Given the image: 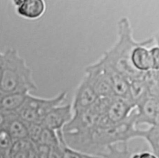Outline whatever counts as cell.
Returning a JSON list of instances; mask_svg holds the SVG:
<instances>
[{"mask_svg":"<svg viewBox=\"0 0 159 158\" xmlns=\"http://www.w3.org/2000/svg\"><path fill=\"white\" fill-rule=\"evenodd\" d=\"M13 139L9 133L3 129L0 131V149L9 152L13 144Z\"/></svg>","mask_w":159,"mask_h":158,"instance_id":"cell-18","label":"cell"},{"mask_svg":"<svg viewBox=\"0 0 159 158\" xmlns=\"http://www.w3.org/2000/svg\"><path fill=\"white\" fill-rule=\"evenodd\" d=\"M4 129L9 133L13 141L28 139L27 123L21 120L16 113H8Z\"/></svg>","mask_w":159,"mask_h":158,"instance_id":"cell-12","label":"cell"},{"mask_svg":"<svg viewBox=\"0 0 159 158\" xmlns=\"http://www.w3.org/2000/svg\"><path fill=\"white\" fill-rule=\"evenodd\" d=\"M17 14L25 19L35 20L41 17L45 12L46 5L43 0H14Z\"/></svg>","mask_w":159,"mask_h":158,"instance_id":"cell-8","label":"cell"},{"mask_svg":"<svg viewBox=\"0 0 159 158\" xmlns=\"http://www.w3.org/2000/svg\"><path fill=\"white\" fill-rule=\"evenodd\" d=\"M132 152L128 143H121L109 146L105 154V158H130Z\"/></svg>","mask_w":159,"mask_h":158,"instance_id":"cell-15","label":"cell"},{"mask_svg":"<svg viewBox=\"0 0 159 158\" xmlns=\"http://www.w3.org/2000/svg\"><path fill=\"white\" fill-rule=\"evenodd\" d=\"M2 53L0 51V58H1V55H2Z\"/></svg>","mask_w":159,"mask_h":158,"instance_id":"cell-22","label":"cell"},{"mask_svg":"<svg viewBox=\"0 0 159 158\" xmlns=\"http://www.w3.org/2000/svg\"><path fill=\"white\" fill-rule=\"evenodd\" d=\"M97 61L102 66L108 76L112 84L114 95L127 98L130 83L128 79L112 67L102 63L99 59Z\"/></svg>","mask_w":159,"mask_h":158,"instance_id":"cell-10","label":"cell"},{"mask_svg":"<svg viewBox=\"0 0 159 158\" xmlns=\"http://www.w3.org/2000/svg\"><path fill=\"white\" fill-rule=\"evenodd\" d=\"M117 33L115 43L103 53L99 60L117 70L129 82L144 76L146 72H139L134 68L131 57L134 49L147 43L148 38L142 41L135 40L130 20L127 17H122L118 20Z\"/></svg>","mask_w":159,"mask_h":158,"instance_id":"cell-1","label":"cell"},{"mask_svg":"<svg viewBox=\"0 0 159 158\" xmlns=\"http://www.w3.org/2000/svg\"><path fill=\"white\" fill-rule=\"evenodd\" d=\"M29 94L0 92V112L16 113L24 103Z\"/></svg>","mask_w":159,"mask_h":158,"instance_id":"cell-11","label":"cell"},{"mask_svg":"<svg viewBox=\"0 0 159 158\" xmlns=\"http://www.w3.org/2000/svg\"><path fill=\"white\" fill-rule=\"evenodd\" d=\"M99 98L111 97L114 95L111 81L100 64L96 61L85 69Z\"/></svg>","mask_w":159,"mask_h":158,"instance_id":"cell-5","label":"cell"},{"mask_svg":"<svg viewBox=\"0 0 159 158\" xmlns=\"http://www.w3.org/2000/svg\"><path fill=\"white\" fill-rule=\"evenodd\" d=\"M66 95V91L61 92L51 98H42L29 94L24 103L16 113L27 124L40 123L44 115L55 107L61 105Z\"/></svg>","mask_w":159,"mask_h":158,"instance_id":"cell-3","label":"cell"},{"mask_svg":"<svg viewBox=\"0 0 159 158\" xmlns=\"http://www.w3.org/2000/svg\"><path fill=\"white\" fill-rule=\"evenodd\" d=\"M62 150V157L63 158H105L104 156L91 155L86 153H84L68 146L64 141L63 138L61 130L57 131Z\"/></svg>","mask_w":159,"mask_h":158,"instance_id":"cell-14","label":"cell"},{"mask_svg":"<svg viewBox=\"0 0 159 158\" xmlns=\"http://www.w3.org/2000/svg\"><path fill=\"white\" fill-rule=\"evenodd\" d=\"M154 44L153 37L148 38L147 43L136 47L132 55L131 61L134 68L141 72H147L152 69V58L148 46Z\"/></svg>","mask_w":159,"mask_h":158,"instance_id":"cell-9","label":"cell"},{"mask_svg":"<svg viewBox=\"0 0 159 158\" xmlns=\"http://www.w3.org/2000/svg\"><path fill=\"white\" fill-rule=\"evenodd\" d=\"M37 90L31 68L14 48L0 58V92L30 94Z\"/></svg>","mask_w":159,"mask_h":158,"instance_id":"cell-2","label":"cell"},{"mask_svg":"<svg viewBox=\"0 0 159 158\" xmlns=\"http://www.w3.org/2000/svg\"><path fill=\"white\" fill-rule=\"evenodd\" d=\"M135 108L127 98L114 95L110 98L106 111L96 126L106 127L120 123L127 119Z\"/></svg>","mask_w":159,"mask_h":158,"instance_id":"cell-4","label":"cell"},{"mask_svg":"<svg viewBox=\"0 0 159 158\" xmlns=\"http://www.w3.org/2000/svg\"><path fill=\"white\" fill-rule=\"evenodd\" d=\"M0 158H9V152L0 149Z\"/></svg>","mask_w":159,"mask_h":158,"instance_id":"cell-21","label":"cell"},{"mask_svg":"<svg viewBox=\"0 0 159 158\" xmlns=\"http://www.w3.org/2000/svg\"><path fill=\"white\" fill-rule=\"evenodd\" d=\"M28 125V139L34 144H37L40 139V137L43 126L40 123H29Z\"/></svg>","mask_w":159,"mask_h":158,"instance_id":"cell-17","label":"cell"},{"mask_svg":"<svg viewBox=\"0 0 159 158\" xmlns=\"http://www.w3.org/2000/svg\"><path fill=\"white\" fill-rule=\"evenodd\" d=\"M99 99L89 77L85 74L75 94L72 111L85 110L93 105Z\"/></svg>","mask_w":159,"mask_h":158,"instance_id":"cell-6","label":"cell"},{"mask_svg":"<svg viewBox=\"0 0 159 158\" xmlns=\"http://www.w3.org/2000/svg\"><path fill=\"white\" fill-rule=\"evenodd\" d=\"M71 104L60 105L48 112L42 118L40 124L46 128L57 131L61 130L72 118Z\"/></svg>","mask_w":159,"mask_h":158,"instance_id":"cell-7","label":"cell"},{"mask_svg":"<svg viewBox=\"0 0 159 158\" xmlns=\"http://www.w3.org/2000/svg\"><path fill=\"white\" fill-rule=\"evenodd\" d=\"M59 143L60 140L57 131L43 127L37 144H42L52 147L58 144Z\"/></svg>","mask_w":159,"mask_h":158,"instance_id":"cell-16","label":"cell"},{"mask_svg":"<svg viewBox=\"0 0 159 158\" xmlns=\"http://www.w3.org/2000/svg\"><path fill=\"white\" fill-rule=\"evenodd\" d=\"M141 138L146 141L151 151L159 158V126L143 129Z\"/></svg>","mask_w":159,"mask_h":158,"instance_id":"cell-13","label":"cell"},{"mask_svg":"<svg viewBox=\"0 0 159 158\" xmlns=\"http://www.w3.org/2000/svg\"><path fill=\"white\" fill-rule=\"evenodd\" d=\"M8 113L0 112V131L5 128V126L7 120Z\"/></svg>","mask_w":159,"mask_h":158,"instance_id":"cell-20","label":"cell"},{"mask_svg":"<svg viewBox=\"0 0 159 158\" xmlns=\"http://www.w3.org/2000/svg\"><path fill=\"white\" fill-rule=\"evenodd\" d=\"M130 158H158L152 151H140L132 152Z\"/></svg>","mask_w":159,"mask_h":158,"instance_id":"cell-19","label":"cell"}]
</instances>
